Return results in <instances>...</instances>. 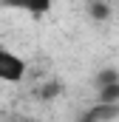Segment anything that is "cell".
Masks as SVG:
<instances>
[{"mask_svg":"<svg viewBox=\"0 0 119 122\" xmlns=\"http://www.w3.org/2000/svg\"><path fill=\"white\" fill-rule=\"evenodd\" d=\"M88 11L94 14V20H105V17L111 14V9H108V6H102V3H91Z\"/></svg>","mask_w":119,"mask_h":122,"instance_id":"5","label":"cell"},{"mask_svg":"<svg viewBox=\"0 0 119 122\" xmlns=\"http://www.w3.org/2000/svg\"><path fill=\"white\" fill-rule=\"evenodd\" d=\"M29 122H37V119H29Z\"/></svg>","mask_w":119,"mask_h":122,"instance_id":"6","label":"cell"},{"mask_svg":"<svg viewBox=\"0 0 119 122\" xmlns=\"http://www.w3.org/2000/svg\"><path fill=\"white\" fill-rule=\"evenodd\" d=\"M26 74H29V62L23 60L17 51L0 46V82L17 85V82L26 80Z\"/></svg>","mask_w":119,"mask_h":122,"instance_id":"1","label":"cell"},{"mask_svg":"<svg viewBox=\"0 0 119 122\" xmlns=\"http://www.w3.org/2000/svg\"><path fill=\"white\" fill-rule=\"evenodd\" d=\"M119 82V74L114 68H108V71H99V77H96V88H108V85H114Z\"/></svg>","mask_w":119,"mask_h":122,"instance_id":"4","label":"cell"},{"mask_svg":"<svg viewBox=\"0 0 119 122\" xmlns=\"http://www.w3.org/2000/svg\"><path fill=\"white\" fill-rule=\"evenodd\" d=\"M119 117V105H108V102H96L94 108H88V114L79 122H111Z\"/></svg>","mask_w":119,"mask_h":122,"instance_id":"2","label":"cell"},{"mask_svg":"<svg viewBox=\"0 0 119 122\" xmlns=\"http://www.w3.org/2000/svg\"><path fill=\"white\" fill-rule=\"evenodd\" d=\"M96 102H108V105H119V82L108 85V88H99V99Z\"/></svg>","mask_w":119,"mask_h":122,"instance_id":"3","label":"cell"}]
</instances>
